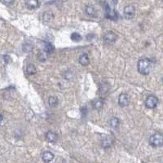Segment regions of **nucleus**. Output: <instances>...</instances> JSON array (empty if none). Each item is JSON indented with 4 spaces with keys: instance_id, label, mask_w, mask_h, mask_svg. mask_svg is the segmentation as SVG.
<instances>
[{
    "instance_id": "24",
    "label": "nucleus",
    "mask_w": 163,
    "mask_h": 163,
    "mask_svg": "<svg viewBox=\"0 0 163 163\" xmlns=\"http://www.w3.org/2000/svg\"><path fill=\"white\" fill-rule=\"evenodd\" d=\"M6 4H11L14 2V0H3Z\"/></svg>"
},
{
    "instance_id": "12",
    "label": "nucleus",
    "mask_w": 163,
    "mask_h": 163,
    "mask_svg": "<svg viewBox=\"0 0 163 163\" xmlns=\"http://www.w3.org/2000/svg\"><path fill=\"white\" fill-rule=\"evenodd\" d=\"M79 63L83 66H87L90 63V58L87 54H83L79 57Z\"/></svg>"
},
{
    "instance_id": "2",
    "label": "nucleus",
    "mask_w": 163,
    "mask_h": 163,
    "mask_svg": "<svg viewBox=\"0 0 163 163\" xmlns=\"http://www.w3.org/2000/svg\"><path fill=\"white\" fill-rule=\"evenodd\" d=\"M149 144L153 147H161L163 145V135L161 133H155L149 139Z\"/></svg>"
},
{
    "instance_id": "10",
    "label": "nucleus",
    "mask_w": 163,
    "mask_h": 163,
    "mask_svg": "<svg viewBox=\"0 0 163 163\" xmlns=\"http://www.w3.org/2000/svg\"><path fill=\"white\" fill-rule=\"evenodd\" d=\"M25 4L29 9H36L39 7L38 0H26Z\"/></svg>"
},
{
    "instance_id": "15",
    "label": "nucleus",
    "mask_w": 163,
    "mask_h": 163,
    "mask_svg": "<svg viewBox=\"0 0 163 163\" xmlns=\"http://www.w3.org/2000/svg\"><path fill=\"white\" fill-rule=\"evenodd\" d=\"M42 49H43V51H45L46 53H51L54 50V47H53V45L50 43V42H45L44 44H43V47H42Z\"/></svg>"
},
{
    "instance_id": "1",
    "label": "nucleus",
    "mask_w": 163,
    "mask_h": 163,
    "mask_svg": "<svg viewBox=\"0 0 163 163\" xmlns=\"http://www.w3.org/2000/svg\"><path fill=\"white\" fill-rule=\"evenodd\" d=\"M152 67H153V64L148 58L140 59L137 65L138 72L143 75L149 74L152 70Z\"/></svg>"
},
{
    "instance_id": "9",
    "label": "nucleus",
    "mask_w": 163,
    "mask_h": 163,
    "mask_svg": "<svg viewBox=\"0 0 163 163\" xmlns=\"http://www.w3.org/2000/svg\"><path fill=\"white\" fill-rule=\"evenodd\" d=\"M46 138H47V140H48L49 142H51V143H56L57 140H58V135H56L55 132L49 130V131H47V134H46Z\"/></svg>"
},
{
    "instance_id": "21",
    "label": "nucleus",
    "mask_w": 163,
    "mask_h": 163,
    "mask_svg": "<svg viewBox=\"0 0 163 163\" xmlns=\"http://www.w3.org/2000/svg\"><path fill=\"white\" fill-rule=\"evenodd\" d=\"M33 47L30 45V44H29V43H26V44H24L23 45V51L25 52H29V51H31L32 50Z\"/></svg>"
},
{
    "instance_id": "16",
    "label": "nucleus",
    "mask_w": 163,
    "mask_h": 163,
    "mask_svg": "<svg viewBox=\"0 0 163 163\" xmlns=\"http://www.w3.org/2000/svg\"><path fill=\"white\" fill-rule=\"evenodd\" d=\"M70 38L72 39V41L78 42H80V41L82 40V38H82V36H81V34H79L78 33L74 32L71 34Z\"/></svg>"
},
{
    "instance_id": "7",
    "label": "nucleus",
    "mask_w": 163,
    "mask_h": 163,
    "mask_svg": "<svg viewBox=\"0 0 163 163\" xmlns=\"http://www.w3.org/2000/svg\"><path fill=\"white\" fill-rule=\"evenodd\" d=\"M117 34L114 32H112V31L107 32L104 34V42H108V43L114 42L117 40Z\"/></svg>"
},
{
    "instance_id": "22",
    "label": "nucleus",
    "mask_w": 163,
    "mask_h": 163,
    "mask_svg": "<svg viewBox=\"0 0 163 163\" xmlns=\"http://www.w3.org/2000/svg\"><path fill=\"white\" fill-rule=\"evenodd\" d=\"M38 60H40L41 61H44L47 60V56L44 55V53H41L39 56H38Z\"/></svg>"
},
{
    "instance_id": "8",
    "label": "nucleus",
    "mask_w": 163,
    "mask_h": 163,
    "mask_svg": "<svg viewBox=\"0 0 163 163\" xmlns=\"http://www.w3.org/2000/svg\"><path fill=\"white\" fill-rule=\"evenodd\" d=\"M113 142V140L112 136L107 135V136H105L102 140L101 145H102V147L104 149H108V148H109L112 145Z\"/></svg>"
},
{
    "instance_id": "3",
    "label": "nucleus",
    "mask_w": 163,
    "mask_h": 163,
    "mask_svg": "<svg viewBox=\"0 0 163 163\" xmlns=\"http://www.w3.org/2000/svg\"><path fill=\"white\" fill-rule=\"evenodd\" d=\"M104 14H105V17L108 19H110L112 20H117L118 19V15L117 13L115 10L112 9L106 3L105 7H104Z\"/></svg>"
},
{
    "instance_id": "19",
    "label": "nucleus",
    "mask_w": 163,
    "mask_h": 163,
    "mask_svg": "<svg viewBox=\"0 0 163 163\" xmlns=\"http://www.w3.org/2000/svg\"><path fill=\"white\" fill-rule=\"evenodd\" d=\"M108 84L106 83H102L100 84V94H104L107 92L108 91Z\"/></svg>"
},
{
    "instance_id": "18",
    "label": "nucleus",
    "mask_w": 163,
    "mask_h": 163,
    "mask_svg": "<svg viewBox=\"0 0 163 163\" xmlns=\"http://www.w3.org/2000/svg\"><path fill=\"white\" fill-rule=\"evenodd\" d=\"M109 124L113 128H117V126H119V119L115 117H113L112 118L109 120Z\"/></svg>"
},
{
    "instance_id": "6",
    "label": "nucleus",
    "mask_w": 163,
    "mask_h": 163,
    "mask_svg": "<svg viewBox=\"0 0 163 163\" xmlns=\"http://www.w3.org/2000/svg\"><path fill=\"white\" fill-rule=\"evenodd\" d=\"M130 104V96L126 93H121L118 97V104L120 107H126Z\"/></svg>"
},
{
    "instance_id": "11",
    "label": "nucleus",
    "mask_w": 163,
    "mask_h": 163,
    "mask_svg": "<svg viewBox=\"0 0 163 163\" xmlns=\"http://www.w3.org/2000/svg\"><path fill=\"white\" fill-rule=\"evenodd\" d=\"M54 158H55L54 154L51 153V152H49V151L44 152V153H42V160H43V162H51V161L54 159Z\"/></svg>"
},
{
    "instance_id": "13",
    "label": "nucleus",
    "mask_w": 163,
    "mask_h": 163,
    "mask_svg": "<svg viewBox=\"0 0 163 163\" xmlns=\"http://www.w3.org/2000/svg\"><path fill=\"white\" fill-rule=\"evenodd\" d=\"M85 11H86V13L89 16H92V17L95 16V13H96L95 8H94L93 6H90V5L86 7Z\"/></svg>"
},
{
    "instance_id": "20",
    "label": "nucleus",
    "mask_w": 163,
    "mask_h": 163,
    "mask_svg": "<svg viewBox=\"0 0 163 163\" xmlns=\"http://www.w3.org/2000/svg\"><path fill=\"white\" fill-rule=\"evenodd\" d=\"M103 106H104V102L100 100H95L93 103L94 108L96 109V110H100L103 108Z\"/></svg>"
},
{
    "instance_id": "5",
    "label": "nucleus",
    "mask_w": 163,
    "mask_h": 163,
    "mask_svg": "<svg viewBox=\"0 0 163 163\" xmlns=\"http://www.w3.org/2000/svg\"><path fill=\"white\" fill-rule=\"evenodd\" d=\"M135 15V8L131 6V5H129V6H126L123 9V16L127 20H130V19L134 18Z\"/></svg>"
},
{
    "instance_id": "14",
    "label": "nucleus",
    "mask_w": 163,
    "mask_h": 163,
    "mask_svg": "<svg viewBox=\"0 0 163 163\" xmlns=\"http://www.w3.org/2000/svg\"><path fill=\"white\" fill-rule=\"evenodd\" d=\"M59 103V100H58V98L56 96H50L49 99H48V104L50 105V107L51 108H55L57 106Z\"/></svg>"
},
{
    "instance_id": "23",
    "label": "nucleus",
    "mask_w": 163,
    "mask_h": 163,
    "mask_svg": "<svg viewBox=\"0 0 163 163\" xmlns=\"http://www.w3.org/2000/svg\"><path fill=\"white\" fill-rule=\"evenodd\" d=\"M3 57H4V61H6L7 63H8V62L11 61V57H10L9 56H4Z\"/></svg>"
},
{
    "instance_id": "25",
    "label": "nucleus",
    "mask_w": 163,
    "mask_h": 163,
    "mask_svg": "<svg viewBox=\"0 0 163 163\" xmlns=\"http://www.w3.org/2000/svg\"><path fill=\"white\" fill-rule=\"evenodd\" d=\"M3 115H2V114H0V121H3Z\"/></svg>"
},
{
    "instance_id": "17",
    "label": "nucleus",
    "mask_w": 163,
    "mask_h": 163,
    "mask_svg": "<svg viewBox=\"0 0 163 163\" xmlns=\"http://www.w3.org/2000/svg\"><path fill=\"white\" fill-rule=\"evenodd\" d=\"M26 72H27V74L29 75L34 74L36 73V68H35L34 65H33V64H29V65H27V68H26Z\"/></svg>"
},
{
    "instance_id": "4",
    "label": "nucleus",
    "mask_w": 163,
    "mask_h": 163,
    "mask_svg": "<svg viewBox=\"0 0 163 163\" xmlns=\"http://www.w3.org/2000/svg\"><path fill=\"white\" fill-rule=\"evenodd\" d=\"M158 104V99L155 95H149L145 100V106L148 108H155Z\"/></svg>"
}]
</instances>
